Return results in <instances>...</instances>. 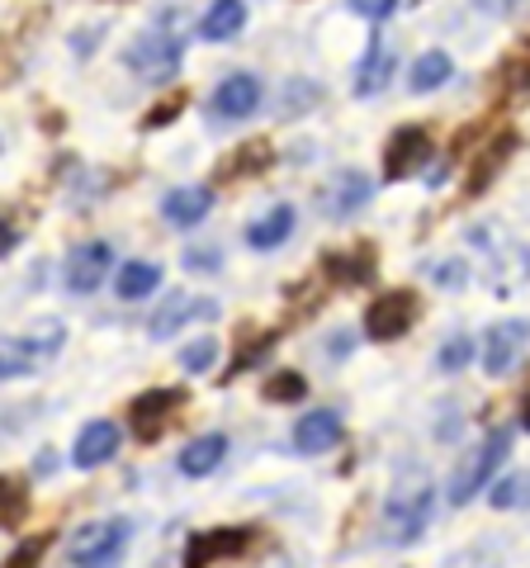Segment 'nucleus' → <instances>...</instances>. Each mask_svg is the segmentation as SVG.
<instances>
[{
    "label": "nucleus",
    "instance_id": "obj_41",
    "mask_svg": "<svg viewBox=\"0 0 530 568\" xmlns=\"http://www.w3.org/2000/svg\"><path fill=\"white\" fill-rule=\"evenodd\" d=\"M521 426H526V432H530V398H526V407H521Z\"/></svg>",
    "mask_w": 530,
    "mask_h": 568
},
{
    "label": "nucleus",
    "instance_id": "obj_5",
    "mask_svg": "<svg viewBox=\"0 0 530 568\" xmlns=\"http://www.w3.org/2000/svg\"><path fill=\"white\" fill-rule=\"evenodd\" d=\"M412 323H417V294H408V290H388L365 308V332L375 336V342H398Z\"/></svg>",
    "mask_w": 530,
    "mask_h": 568
},
{
    "label": "nucleus",
    "instance_id": "obj_6",
    "mask_svg": "<svg viewBox=\"0 0 530 568\" xmlns=\"http://www.w3.org/2000/svg\"><path fill=\"white\" fill-rule=\"evenodd\" d=\"M427 156H431V133L427 129H417V123L398 129L384 148V181H408V175H417L421 166H427Z\"/></svg>",
    "mask_w": 530,
    "mask_h": 568
},
{
    "label": "nucleus",
    "instance_id": "obj_39",
    "mask_svg": "<svg viewBox=\"0 0 530 568\" xmlns=\"http://www.w3.org/2000/svg\"><path fill=\"white\" fill-rule=\"evenodd\" d=\"M214 261H218L214 252H190V256H185V265H190V271H204V275H208V271H218Z\"/></svg>",
    "mask_w": 530,
    "mask_h": 568
},
{
    "label": "nucleus",
    "instance_id": "obj_33",
    "mask_svg": "<svg viewBox=\"0 0 530 568\" xmlns=\"http://www.w3.org/2000/svg\"><path fill=\"white\" fill-rule=\"evenodd\" d=\"M440 290H459V284L469 280V271H465V261H431V271H427Z\"/></svg>",
    "mask_w": 530,
    "mask_h": 568
},
{
    "label": "nucleus",
    "instance_id": "obj_16",
    "mask_svg": "<svg viewBox=\"0 0 530 568\" xmlns=\"http://www.w3.org/2000/svg\"><path fill=\"white\" fill-rule=\"evenodd\" d=\"M208 209H214V190L208 185H190V190H171L162 200V213L171 227H200L208 219Z\"/></svg>",
    "mask_w": 530,
    "mask_h": 568
},
{
    "label": "nucleus",
    "instance_id": "obj_23",
    "mask_svg": "<svg viewBox=\"0 0 530 568\" xmlns=\"http://www.w3.org/2000/svg\"><path fill=\"white\" fill-rule=\"evenodd\" d=\"M246 24V6L242 0H214V10L204 14V39L208 43H227V39H237Z\"/></svg>",
    "mask_w": 530,
    "mask_h": 568
},
{
    "label": "nucleus",
    "instance_id": "obj_35",
    "mask_svg": "<svg viewBox=\"0 0 530 568\" xmlns=\"http://www.w3.org/2000/svg\"><path fill=\"white\" fill-rule=\"evenodd\" d=\"M350 10L360 14V20H388V14L398 10V0H346Z\"/></svg>",
    "mask_w": 530,
    "mask_h": 568
},
{
    "label": "nucleus",
    "instance_id": "obj_27",
    "mask_svg": "<svg viewBox=\"0 0 530 568\" xmlns=\"http://www.w3.org/2000/svg\"><path fill=\"white\" fill-rule=\"evenodd\" d=\"M492 507L498 511H521V507H530V474H511V478H502V484H492Z\"/></svg>",
    "mask_w": 530,
    "mask_h": 568
},
{
    "label": "nucleus",
    "instance_id": "obj_11",
    "mask_svg": "<svg viewBox=\"0 0 530 568\" xmlns=\"http://www.w3.org/2000/svg\"><path fill=\"white\" fill-rule=\"evenodd\" d=\"M261 104V81L252 71H233L218 91H214V114L218 119H252Z\"/></svg>",
    "mask_w": 530,
    "mask_h": 568
},
{
    "label": "nucleus",
    "instance_id": "obj_12",
    "mask_svg": "<svg viewBox=\"0 0 530 568\" xmlns=\"http://www.w3.org/2000/svg\"><path fill=\"white\" fill-rule=\"evenodd\" d=\"M369 200H375V185H369V175L365 171H342L337 181L327 185L323 209L332 213V219H350V213H360Z\"/></svg>",
    "mask_w": 530,
    "mask_h": 568
},
{
    "label": "nucleus",
    "instance_id": "obj_25",
    "mask_svg": "<svg viewBox=\"0 0 530 568\" xmlns=\"http://www.w3.org/2000/svg\"><path fill=\"white\" fill-rule=\"evenodd\" d=\"M156 284H162V265H156V261H129V265L119 271L114 290H119L123 298H147Z\"/></svg>",
    "mask_w": 530,
    "mask_h": 568
},
{
    "label": "nucleus",
    "instance_id": "obj_32",
    "mask_svg": "<svg viewBox=\"0 0 530 568\" xmlns=\"http://www.w3.org/2000/svg\"><path fill=\"white\" fill-rule=\"evenodd\" d=\"M214 361H218V342H208V336H204V342H194V346H185V351H181V365L190 369V375H200V369H208Z\"/></svg>",
    "mask_w": 530,
    "mask_h": 568
},
{
    "label": "nucleus",
    "instance_id": "obj_15",
    "mask_svg": "<svg viewBox=\"0 0 530 568\" xmlns=\"http://www.w3.org/2000/svg\"><path fill=\"white\" fill-rule=\"evenodd\" d=\"M342 440V417L337 413H308V417H298V426H294V450L298 455H323V450H332Z\"/></svg>",
    "mask_w": 530,
    "mask_h": 568
},
{
    "label": "nucleus",
    "instance_id": "obj_22",
    "mask_svg": "<svg viewBox=\"0 0 530 568\" xmlns=\"http://www.w3.org/2000/svg\"><path fill=\"white\" fill-rule=\"evenodd\" d=\"M271 162H275L271 142H261V138H256V142H242V148L218 166V181H242V175H261Z\"/></svg>",
    "mask_w": 530,
    "mask_h": 568
},
{
    "label": "nucleus",
    "instance_id": "obj_9",
    "mask_svg": "<svg viewBox=\"0 0 530 568\" xmlns=\"http://www.w3.org/2000/svg\"><path fill=\"white\" fill-rule=\"evenodd\" d=\"M181 407H185V388H152V394L133 398L129 417H133L137 440H156V436L166 432V422L181 413Z\"/></svg>",
    "mask_w": 530,
    "mask_h": 568
},
{
    "label": "nucleus",
    "instance_id": "obj_31",
    "mask_svg": "<svg viewBox=\"0 0 530 568\" xmlns=\"http://www.w3.org/2000/svg\"><path fill=\"white\" fill-rule=\"evenodd\" d=\"M185 104H190V95H185V91L166 95V100L156 104V110L143 119V129H166V123H175V119H181V110H185Z\"/></svg>",
    "mask_w": 530,
    "mask_h": 568
},
{
    "label": "nucleus",
    "instance_id": "obj_34",
    "mask_svg": "<svg viewBox=\"0 0 530 568\" xmlns=\"http://www.w3.org/2000/svg\"><path fill=\"white\" fill-rule=\"evenodd\" d=\"M469 355H473V342H469V336H450V342L440 346V369H465V365H469Z\"/></svg>",
    "mask_w": 530,
    "mask_h": 568
},
{
    "label": "nucleus",
    "instance_id": "obj_40",
    "mask_svg": "<svg viewBox=\"0 0 530 568\" xmlns=\"http://www.w3.org/2000/svg\"><path fill=\"white\" fill-rule=\"evenodd\" d=\"M14 242H20V233H14V227H10V223H0V256H6V252H10V246H14Z\"/></svg>",
    "mask_w": 530,
    "mask_h": 568
},
{
    "label": "nucleus",
    "instance_id": "obj_29",
    "mask_svg": "<svg viewBox=\"0 0 530 568\" xmlns=\"http://www.w3.org/2000/svg\"><path fill=\"white\" fill-rule=\"evenodd\" d=\"M498 85H502V100H507V104H511V100H526V95H530V62H526V58L502 62Z\"/></svg>",
    "mask_w": 530,
    "mask_h": 568
},
{
    "label": "nucleus",
    "instance_id": "obj_8",
    "mask_svg": "<svg viewBox=\"0 0 530 568\" xmlns=\"http://www.w3.org/2000/svg\"><path fill=\"white\" fill-rule=\"evenodd\" d=\"M526 346H530V323H521V317L498 323L483 336V369H488V375H511L517 361L526 355Z\"/></svg>",
    "mask_w": 530,
    "mask_h": 568
},
{
    "label": "nucleus",
    "instance_id": "obj_26",
    "mask_svg": "<svg viewBox=\"0 0 530 568\" xmlns=\"http://www.w3.org/2000/svg\"><path fill=\"white\" fill-rule=\"evenodd\" d=\"M29 517V493L20 478L0 474V526H20Z\"/></svg>",
    "mask_w": 530,
    "mask_h": 568
},
{
    "label": "nucleus",
    "instance_id": "obj_13",
    "mask_svg": "<svg viewBox=\"0 0 530 568\" xmlns=\"http://www.w3.org/2000/svg\"><path fill=\"white\" fill-rule=\"evenodd\" d=\"M323 271H327V280L346 284V290L369 284V280H375V246L360 242V246H350V252H327L323 256Z\"/></svg>",
    "mask_w": 530,
    "mask_h": 568
},
{
    "label": "nucleus",
    "instance_id": "obj_19",
    "mask_svg": "<svg viewBox=\"0 0 530 568\" xmlns=\"http://www.w3.org/2000/svg\"><path fill=\"white\" fill-rule=\"evenodd\" d=\"M218 308L208 304V298H185V294H171L162 308L152 313V336H175L190 317H214Z\"/></svg>",
    "mask_w": 530,
    "mask_h": 568
},
{
    "label": "nucleus",
    "instance_id": "obj_4",
    "mask_svg": "<svg viewBox=\"0 0 530 568\" xmlns=\"http://www.w3.org/2000/svg\"><path fill=\"white\" fill-rule=\"evenodd\" d=\"M129 536H133V526L123 521V517L91 521V526H81L77 536L67 540V559H72V564H91V568L114 564L123 555V545H129Z\"/></svg>",
    "mask_w": 530,
    "mask_h": 568
},
{
    "label": "nucleus",
    "instance_id": "obj_21",
    "mask_svg": "<svg viewBox=\"0 0 530 568\" xmlns=\"http://www.w3.org/2000/svg\"><path fill=\"white\" fill-rule=\"evenodd\" d=\"M289 233H294V209H289V204H275L271 213H265V219L252 223L246 242H252L256 252H275L279 242H289Z\"/></svg>",
    "mask_w": 530,
    "mask_h": 568
},
{
    "label": "nucleus",
    "instance_id": "obj_2",
    "mask_svg": "<svg viewBox=\"0 0 530 568\" xmlns=\"http://www.w3.org/2000/svg\"><path fill=\"white\" fill-rule=\"evenodd\" d=\"M181 58H185V33H181V14L166 10L162 24H152L143 39H133L129 48V67L133 77L143 81H171L181 71Z\"/></svg>",
    "mask_w": 530,
    "mask_h": 568
},
{
    "label": "nucleus",
    "instance_id": "obj_7",
    "mask_svg": "<svg viewBox=\"0 0 530 568\" xmlns=\"http://www.w3.org/2000/svg\"><path fill=\"white\" fill-rule=\"evenodd\" d=\"M256 540V530L252 526H218V530H200L190 545H185V564L190 568H204V564H214V559H233V555H246Z\"/></svg>",
    "mask_w": 530,
    "mask_h": 568
},
{
    "label": "nucleus",
    "instance_id": "obj_37",
    "mask_svg": "<svg viewBox=\"0 0 530 568\" xmlns=\"http://www.w3.org/2000/svg\"><path fill=\"white\" fill-rule=\"evenodd\" d=\"M526 6V0H473V10H483V14H517Z\"/></svg>",
    "mask_w": 530,
    "mask_h": 568
},
{
    "label": "nucleus",
    "instance_id": "obj_1",
    "mask_svg": "<svg viewBox=\"0 0 530 568\" xmlns=\"http://www.w3.org/2000/svg\"><path fill=\"white\" fill-rule=\"evenodd\" d=\"M431 507H436V488L427 474H402L394 488L384 497V526H388V540L394 545H408L417 540L431 521Z\"/></svg>",
    "mask_w": 530,
    "mask_h": 568
},
{
    "label": "nucleus",
    "instance_id": "obj_3",
    "mask_svg": "<svg viewBox=\"0 0 530 568\" xmlns=\"http://www.w3.org/2000/svg\"><path fill=\"white\" fill-rule=\"evenodd\" d=\"M507 450H511V432H492L488 440H479L469 455H459V465H455V474H450V503L455 507H465L473 493H483L488 488V478H492V469L507 459Z\"/></svg>",
    "mask_w": 530,
    "mask_h": 568
},
{
    "label": "nucleus",
    "instance_id": "obj_30",
    "mask_svg": "<svg viewBox=\"0 0 530 568\" xmlns=\"http://www.w3.org/2000/svg\"><path fill=\"white\" fill-rule=\"evenodd\" d=\"M33 365H39V355H29L24 346H14V342L0 351V379H20V375H29Z\"/></svg>",
    "mask_w": 530,
    "mask_h": 568
},
{
    "label": "nucleus",
    "instance_id": "obj_14",
    "mask_svg": "<svg viewBox=\"0 0 530 568\" xmlns=\"http://www.w3.org/2000/svg\"><path fill=\"white\" fill-rule=\"evenodd\" d=\"M119 455V426L114 422H85L77 436V469H100L104 459Z\"/></svg>",
    "mask_w": 530,
    "mask_h": 568
},
{
    "label": "nucleus",
    "instance_id": "obj_10",
    "mask_svg": "<svg viewBox=\"0 0 530 568\" xmlns=\"http://www.w3.org/2000/svg\"><path fill=\"white\" fill-rule=\"evenodd\" d=\"M110 265H114L110 242H81L77 252L67 256V290H77V294L100 290V280L110 275Z\"/></svg>",
    "mask_w": 530,
    "mask_h": 568
},
{
    "label": "nucleus",
    "instance_id": "obj_17",
    "mask_svg": "<svg viewBox=\"0 0 530 568\" xmlns=\"http://www.w3.org/2000/svg\"><path fill=\"white\" fill-rule=\"evenodd\" d=\"M388 77H394V43H388V39H369L365 58L356 67V95L360 100L379 95L384 85H388Z\"/></svg>",
    "mask_w": 530,
    "mask_h": 568
},
{
    "label": "nucleus",
    "instance_id": "obj_18",
    "mask_svg": "<svg viewBox=\"0 0 530 568\" xmlns=\"http://www.w3.org/2000/svg\"><path fill=\"white\" fill-rule=\"evenodd\" d=\"M517 133H498V142H488V148L479 152V162H473V171H469V181H465V194H469V200H479V194L488 190V181H492V175H498L502 166H507V156L511 152H517Z\"/></svg>",
    "mask_w": 530,
    "mask_h": 568
},
{
    "label": "nucleus",
    "instance_id": "obj_24",
    "mask_svg": "<svg viewBox=\"0 0 530 568\" xmlns=\"http://www.w3.org/2000/svg\"><path fill=\"white\" fill-rule=\"evenodd\" d=\"M450 58L446 52H421V58L412 62V77H408V85H412V95H431V91H440V85L450 81Z\"/></svg>",
    "mask_w": 530,
    "mask_h": 568
},
{
    "label": "nucleus",
    "instance_id": "obj_28",
    "mask_svg": "<svg viewBox=\"0 0 530 568\" xmlns=\"http://www.w3.org/2000/svg\"><path fill=\"white\" fill-rule=\"evenodd\" d=\"M308 379L294 375V369H279V375L265 379V403H304Z\"/></svg>",
    "mask_w": 530,
    "mask_h": 568
},
{
    "label": "nucleus",
    "instance_id": "obj_36",
    "mask_svg": "<svg viewBox=\"0 0 530 568\" xmlns=\"http://www.w3.org/2000/svg\"><path fill=\"white\" fill-rule=\"evenodd\" d=\"M271 346H275V332H265V336H256V346L252 351H242L237 361H233V369H227V375H237V369H246V365H256L261 355H271Z\"/></svg>",
    "mask_w": 530,
    "mask_h": 568
},
{
    "label": "nucleus",
    "instance_id": "obj_20",
    "mask_svg": "<svg viewBox=\"0 0 530 568\" xmlns=\"http://www.w3.org/2000/svg\"><path fill=\"white\" fill-rule=\"evenodd\" d=\"M223 455H227V436L208 432V436H200V440H190V446H185V455H181V474H190V478H208V474L223 465Z\"/></svg>",
    "mask_w": 530,
    "mask_h": 568
},
{
    "label": "nucleus",
    "instance_id": "obj_38",
    "mask_svg": "<svg viewBox=\"0 0 530 568\" xmlns=\"http://www.w3.org/2000/svg\"><path fill=\"white\" fill-rule=\"evenodd\" d=\"M43 549H48V540H24L20 549H14V555H10V564H24V559H39L43 555Z\"/></svg>",
    "mask_w": 530,
    "mask_h": 568
}]
</instances>
